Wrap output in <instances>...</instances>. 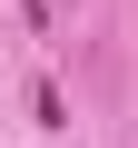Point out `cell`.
<instances>
[{
  "mask_svg": "<svg viewBox=\"0 0 138 148\" xmlns=\"http://www.w3.org/2000/svg\"><path fill=\"white\" fill-rule=\"evenodd\" d=\"M49 10H59V0H49Z\"/></svg>",
  "mask_w": 138,
  "mask_h": 148,
  "instance_id": "6da1fadb",
  "label": "cell"
}]
</instances>
